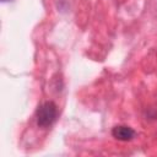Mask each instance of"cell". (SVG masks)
Returning <instances> with one entry per match:
<instances>
[{"label":"cell","mask_w":157,"mask_h":157,"mask_svg":"<svg viewBox=\"0 0 157 157\" xmlns=\"http://www.w3.org/2000/svg\"><path fill=\"white\" fill-rule=\"evenodd\" d=\"M37 125L39 128H48L58 118V107L54 102L48 101L40 104L36 112Z\"/></svg>","instance_id":"cell-1"},{"label":"cell","mask_w":157,"mask_h":157,"mask_svg":"<svg viewBox=\"0 0 157 157\" xmlns=\"http://www.w3.org/2000/svg\"><path fill=\"white\" fill-rule=\"evenodd\" d=\"M112 135L119 141H130L135 137L136 132L132 128L126 125H117L112 129Z\"/></svg>","instance_id":"cell-2"},{"label":"cell","mask_w":157,"mask_h":157,"mask_svg":"<svg viewBox=\"0 0 157 157\" xmlns=\"http://www.w3.org/2000/svg\"><path fill=\"white\" fill-rule=\"evenodd\" d=\"M1 1H7V0H1Z\"/></svg>","instance_id":"cell-3"}]
</instances>
